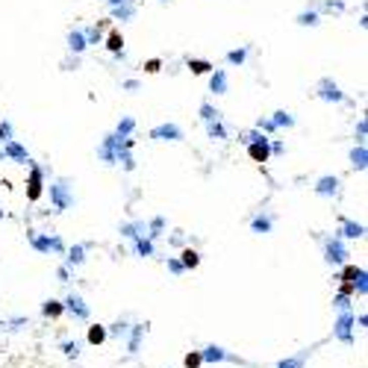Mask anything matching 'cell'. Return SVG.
Masks as SVG:
<instances>
[{"label":"cell","mask_w":368,"mask_h":368,"mask_svg":"<svg viewBox=\"0 0 368 368\" xmlns=\"http://www.w3.org/2000/svg\"><path fill=\"white\" fill-rule=\"evenodd\" d=\"M253 156H256V159H265V148H253Z\"/></svg>","instance_id":"277c9868"},{"label":"cell","mask_w":368,"mask_h":368,"mask_svg":"<svg viewBox=\"0 0 368 368\" xmlns=\"http://www.w3.org/2000/svg\"><path fill=\"white\" fill-rule=\"evenodd\" d=\"M109 48H112V51L121 48V38H118V35H109Z\"/></svg>","instance_id":"7a4b0ae2"},{"label":"cell","mask_w":368,"mask_h":368,"mask_svg":"<svg viewBox=\"0 0 368 368\" xmlns=\"http://www.w3.org/2000/svg\"><path fill=\"white\" fill-rule=\"evenodd\" d=\"M195 262H198V253L189 251V253H186V265H195Z\"/></svg>","instance_id":"3957f363"},{"label":"cell","mask_w":368,"mask_h":368,"mask_svg":"<svg viewBox=\"0 0 368 368\" xmlns=\"http://www.w3.org/2000/svg\"><path fill=\"white\" fill-rule=\"evenodd\" d=\"M88 342H95V345H98V342H103V330H101V327H95V330L88 333Z\"/></svg>","instance_id":"6da1fadb"}]
</instances>
